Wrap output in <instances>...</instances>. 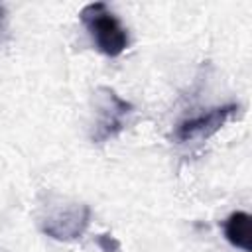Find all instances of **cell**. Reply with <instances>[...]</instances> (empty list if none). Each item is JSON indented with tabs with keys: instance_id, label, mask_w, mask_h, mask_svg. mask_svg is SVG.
Masks as SVG:
<instances>
[{
	"instance_id": "1",
	"label": "cell",
	"mask_w": 252,
	"mask_h": 252,
	"mask_svg": "<svg viewBox=\"0 0 252 252\" xmlns=\"http://www.w3.org/2000/svg\"><path fill=\"white\" fill-rule=\"evenodd\" d=\"M94 47L106 57H118L128 47V32L104 2L87 4L79 14Z\"/></svg>"
},
{
	"instance_id": "2",
	"label": "cell",
	"mask_w": 252,
	"mask_h": 252,
	"mask_svg": "<svg viewBox=\"0 0 252 252\" xmlns=\"http://www.w3.org/2000/svg\"><path fill=\"white\" fill-rule=\"evenodd\" d=\"M134 112V104L116 94L108 87H98L96 96V124L93 132V142H106L120 134L126 126L128 116Z\"/></svg>"
},
{
	"instance_id": "3",
	"label": "cell",
	"mask_w": 252,
	"mask_h": 252,
	"mask_svg": "<svg viewBox=\"0 0 252 252\" xmlns=\"http://www.w3.org/2000/svg\"><path fill=\"white\" fill-rule=\"evenodd\" d=\"M91 220L89 205H65L41 220V230L55 240H77L87 230Z\"/></svg>"
},
{
	"instance_id": "4",
	"label": "cell",
	"mask_w": 252,
	"mask_h": 252,
	"mask_svg": "<svg viewBox=\"0 0 252 252\" xmlns=\"http://www.w3.org/2000/svg\"><path fill=\"white\" fill-rule=\"evenodd\" d=\"M238 110V104L230 102V104H222V106H215L209 108L207 112H201L197 116L185 118L175 126L173 138L177 142H191V140H205L209 136H213L215 132H219L226 120Z\"/></svg>"
},
{
	"instance_id": "5",
	"label": "cell",
	"mask_w": 252,
	"mask_h": 252,
	"mask_svg": "<svg viewBox=\"0 0 252 252\" xmlns=\"http://www.w3.org/2000/svg\"><path fill=\"white\" fill-rule=\"evenodd\" d=\"M224 238L244 252H252V217L244 211L230 213L222 222Z\"/></svg>"
},
{
	"instance_id": "6",
	"label": "cell",
	"mask_w": 252,
	"mask_h": 252,
	"mask_svg": "<svg viewBox=\"0 0 252 252\" xmlns=\"http://www.w3.org/2000/svg\"><path fill=\"white\" fill-rule=\"evenodd\" d=\"M96 244L100 246L102 252H118L120 250V242L110 234H98L96 236Z\"/></svg>"
}]
</instances>
